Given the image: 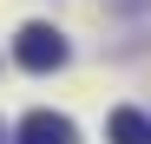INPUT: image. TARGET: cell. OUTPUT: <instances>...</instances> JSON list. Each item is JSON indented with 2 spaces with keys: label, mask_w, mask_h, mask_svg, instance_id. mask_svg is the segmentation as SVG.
Wrapping results in <instances>:
<instances>
[{
  "label": "cell",
  "mask_w": 151,
  "mask_h": 144,
  "mask_svg": "<svg viewBox=\"0 0 151 144\" xmlns=\"http://www.w3.org/2000/svg\"><path fill=\"white\" fill-rule=\"evenodd\" d=\"M13 59L27 66V72H59V66H66V33H53L46 20H33V26H20Z\"/></svg>",
  "instance_id": "obj_1"
},
{
  "label": "cell",
  "mask_w": 151,
  "mask_h": 144,
  "mask_svg": "<svg viewBox=\"0 0 151 144\" xmlns=\"http://www.w3.org/2000/svg\"><path fill=\"white\" fill-rule=\"evenodd\" d=\"M13 144H79V125L59 118V111H27L20 131H13Z\"/></svg>",
  "instance_id": "obj_2"
},
{
  "label": "cell",
  "mask_w": 151,
  "mask_h": 144,
  "mask_svg": "<svg viewBox=\"0 0 151 144\" xmlns=\"http://www.w3.org/2000/svg\"><path fill=\"white\" fill-rule=\"evenodd\" d=\"M105 131H112V144H151V118H145V111H132V105H118Z\"/></svg>",
  "instance_id": "obj_3"
}]
</instances>
